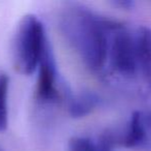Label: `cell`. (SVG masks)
<instances>
[{
	"mask_svg": "<svg viewBox=\"0 0 151 151\" xmlns=\"http://www.w3.org/2000/svg\"><path fill=\"white\" fill-rule=\"evenodd\" d=\"M115 22L95 14L78 4H71L62 12L60 30L84 65L99 73L108 61L109 37Z\"/></svg>",
	"mask_w": 151,
	"mask_h": 151,
	"instance_id": "obj_1",
	"label": "cell"
},
{
	"mask_svg": "<svg viewBox=\"0 0 151 151\" xmlns=\"http://www.w3.org/2000/svg\"><path fill=\"white\" fill-rule=\"evenodd\" d=\"M48 40L42 22L35 15L20 20L12 38V58L18 73L29 76L35 71Z\"/></svg>",
	"mask_w": 151,
	"mask_h": 151,
	"instance_id": "obj_2",
	"label": "cell"
},
{
	"mask_svg": "<svg viewBox=\"0 0 151 151\" xmlns=\"http://www.w3.org/2000/svg\"><path fill=\"white\" fill-rule=\"evenodd\" d=\"M108 58L112 67L122 76H134L139 69L137 38L119 23L115 22L110 31Z\"/></svg>",
	"mask_w": 151,
	"mask_h": 151,
	"instance_id": "obj_3",
	"label": "cell"
},
{
	"mask_svg": "<svg viewBox=\"0 0 151 151\" xmlns=\"http://www.w3.org/2000/svg\"><path fill=\"white\" fill-rule=\"evenodd\" d=\"M36 98L41 104H50L57 101L59 97L58 77L54 53L50 42H47L43 54L39 61Z\"/></svg>",
	"mask_w": 151,
	"mask_h": 151,
	"instance_id": "obj_4",
	"label": "cell"
},
{
	"mask_svg": "<svg viewBox=\"0 0 151 151\" xmlns=\"http://www.w3.org/2000/svg\"><path fill=\"white\" fill-rule=\"evenodd\" d=\"M136 38L139 69L151 83V29L142 27Z\"/></svg>",
	"mask_w": 151,
	"mask_h": 151,
	"instance_id": "obj_5",
	"label": "cell"
},
{
	"mask_svg": "<svg viewBox=\"0 0 151 151\" xmlns=\"http://www.w3.org/2000/svg\"><path fill=\"white\" fill-rule=\"evenodd\" d=\"M144 138H145V122L143 115L140 112H134L127 133L122 139V144L127 148L136 147L143 142Z\"/></svg>",
	"mask_w": 151,
	"mask_h": 151,
	"instance_id": "obj_6",
	"label": "cell"
},
{
	"mask_svg": "<svg viewBox=\"0 0 151 151\" xmlns=\"http://www.w3.org/2000/svg\"><path fill=\"white\" fill-rule=\"evenodd\" d=\"M100 103L99 97L91 92H84L69 101V113L75 118L90 114Z\"/></svg>",
	"mask_w": 151,
	"mask_h": 151,
	"instance_id": "obj_7",
	"label": "cell"
},
{
	"mask_svg": "<svg viewBox=\"0 0 151 151\" xmlns=\"http://www.w3.org/2000/svg\"><path fill=\"white\" fill-rule=\"evenodd\" d=\"M69 151H112L110 139L103 136L98 143L84 137H74L69 141Z\"/></svg>",
	"mask_w": 151,
	"mask_h": 151,
	"instance_id": "obj_8",
	"label": "cell"
},
{
	"mask_svg": "<svg viewBox=\"0 0 151 151\" xmlns=\"http://www.w3.org/2000/svg\"><path fill=\"white\" fill-rule=\"evenodd\" d=\"M8 85H9L8 76L4 71H0V133L5 131L8 122Z\"/></svg>",
	"mask_w": 151,
	"mask_h": 151,
	"instance_id": "obj_9",
	"label": "cell"
},
{
	"mask_svg": "<svg viewBox=\"0 0 151 151\" xmlns=\"http://www.w3.org/2000/svg\"><path fill=\"white\" fill-rule=\"evenodd\" d=\"M113 4L117 5L118 7L124 8V9H129L134 6V2L133 1H127V0H117V1H114Z\"/></svg>",
	"mask_w": 151,
	"mask_h": 151,
	"instance_id": "obj_10",
	"label": "cell"
},
{
	"mask_svg": "<svg viewBox=\"0 0 151 151\" xmlns=\"http://www.w3.org/2000/svg\"><path fill=\"white\" fill-rule=\"evenodd\" d=\"M143 118H144V122H145V124H147L148 126L151 127V113L145 115V116L143 115Z\"/></svg>",
	"mask_w": 151,
	"mask_h": 151,
	"instance_id": "obj_11",
	"label": "cell"
},
{
	"mask_svg": "<svg viewBox=\"0 0 151 151\" xmlns=\"http://www.w3.org/2000/svg\"><path fill=\"white\" fill-rule=\"evenodd\" d=\"M0 151H3V150H1V149H0Z\"/></svg>",
	"mask_w": 151,
	"mask_h": 151,
	"instance_id": "obj_12",
	"label": "cell"
}]
</instances>
